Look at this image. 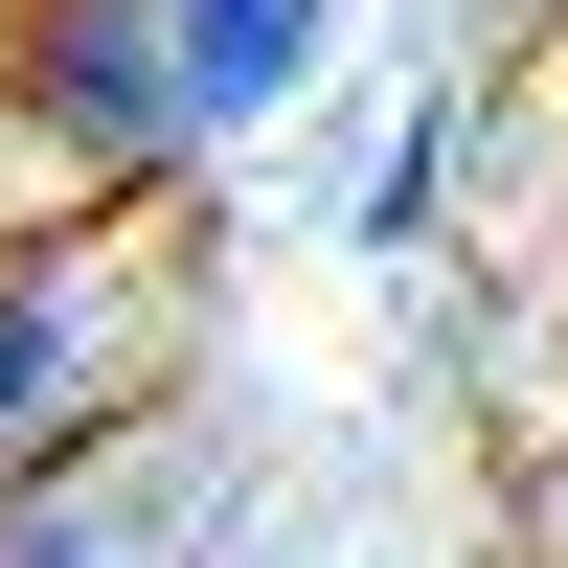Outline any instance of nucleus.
Returning <instances> with one entry per match:
<instances>
[{"label": "nucleus", "mask_w": 568, "mask_h": 568, "mask_svg": "<svg viewBox=\"0 0 568 568\" xmlns=\"http://www.w3.org/2000/svg\"><path fill=\"white\" fill-rule=\"evenodd\" d=\"M182 318H205V296H182V227L160 205L23 227V251H0V500L69 478V455H114V433H160Z\"/></svg>", "instance_id": "f257e3e1"}, {"label": "nucleus", "mask_w": 568, "mask_h": 568, "mask_svg": "<svg viewBox=\"0 0 568 568\" xmlns=\"http://www.w3.org/2000/svg\"><path fill=\"white\" fill-rule=\"evenodd\" d=\"M23 114L91 160V205H160L182 136H205V114H182V23H160V0H23Z\"/></svg>", "instance_id": "f03ea898"}, {"label": "nucleus", "mask_w": 568, "mask_h": 568, "mask_svg": "<svg viewBox=\"0 0 568 568\" xmlns=\"http://www.w3.org/2000/svg\"><path fill=\"white\" fill-rule=\"evenodd\" d=\"M0 568H182V455L114 433V478H91V455L23 478V500H0Z\"/></svg>", "instance_id": "7ed1b4c3"}, {"label": "nucleus", "mask_w": 568, "mask_h": 568, "mask_svg": "<svg viewBox=\"0 0 568 568\" xmlns=\"http://www.w3.org/2000/svg\"><path fill=\"white\" fill-rule=\"evenodd\" d=\"M160 23H182V114H296V91H318V0H160Z\"/></svg>", "instance_id": "20e7f679"}, {"label": "nucleus", "mask_w": 568, "mask_h": 568, "mask_svg": "<svg viewBox=\"0 0 568 568\" xmlns=\"http://www.w3.org/2000/svg\"><path fill=\"white\" fill-rule=\"evenodd\" d=\"M433 182H455V114H409L387 182H364V251H409V227H433Z\"/></svg>", "instance_id": "39448f33"}, {"label": "nucleus", "mask_w": 568, "mask_h": 568, "mask_svg": "<svg viewBox=\"0 0 568 568\" xmlns=\"http://www.w3.org/2000/svg\"><path fill=\"white\" fill-rule=\"evenodd\" d=\"M524 568H568V433L524 455Z\"/></svg>", "instance_id": "423d86ee"}, {"label": "nucleus", "mask_w": 568, "mask_h": 568, "mask_svg": "<svg viewBox=\"0 0 568 568\" xmlns=\"http://www.w3.org/2000/svg\"><path fill=\"white\" fill-rule=\"evenodd\" d=\"M0 23H23V0H0Z\"/></svg>", "instance_id": "0eeeda50"}]
</instances>
